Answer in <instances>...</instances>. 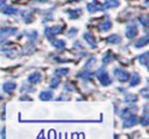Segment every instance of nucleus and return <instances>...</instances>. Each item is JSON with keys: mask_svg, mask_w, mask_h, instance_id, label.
Returning <instances> with one entry per match:
<instances>
[{"mask_svg": "<svg viewBox=\"0 0 149 139\" xmlns=\"http://www.w3.org/2000/svg\"><path fill=\"white\" fill-rule=\"evenodd\" d=\"M95 75H97V77L100 79V82H101L102 85H108V84H111L112 79H111L109 76L107 75V71H106L105 68H100V69H98L97 72H95Z\"/></svg>", "mask_w": 149, "mask_h": 139, "instance_id": "f257e3e1", "label": "nucleus"}, {"mask_svg": "<svg viewBox=\"0 0 149 139\" xmlns=\"http://www.w3.org/2000/svg\"><path fill=\"white\" fill-rule=\"evenodd\" d=\"M113 75L115 76V78H118V81H121V82H126L128 81L129 78V72L123 70V69H120V68H115L114 71H113Z\"/></svg>", "mask_w": 149, "mask_h": 139, "instance_id": "f03ea898", "label": "nucleus"}, {"mask_svg": "<svg viewBox=\"0 0 149 139\" xmlns=\"http://www.w3.org/2000/svg\"><path fill=\"white\" fill-rule=\"evenodd\" d=\"M86 7H87V9H88L90 13H94V12H97V11H102V9H105V6H104L102 4H100V2H98L97 0H93L92 2L87 4Z\"/></svg>", "mask_w": 149, "mask_h": 139, "instance_id": "7ed1b4c3", "label": "nucleus"}, {"mask_svg": "<svg viewBox=\"0 0 149 139\" xmlns=\"http://www.w3.org/2000/svg\"><path fill=\"white\" fill-rule=\"evenodd\" d=\"M63 29V26H52V27H48L45 28V36L51 39L54 35L56 34H59Z\"/></svg>", "mask_w": 149, "mask_h": 139, "instance_id": "20e7f679", "label": "nucleus"}, {"mask_svg": "<svg viewBox=\"0 0 149 139\" xmlns=\"http://www.w3.org/2000/svg\"><path fill=\"white\" fill-rule=\"evenodd\" d=\"M136 34H137V27H136V25L135 23L128 25L127 28H126V36L128 39H133V37L136 36Z\"/></svg>", "mask_w": 149, "mask_h": 139, "instance_id": "39448f33", "label": "nucleus"}, {"mask_svg": "<svg viewBox=\"0 0 149 139\" xmlns=\"http://www.w3.org/2000/svg\"><path fill=\"white\" fill-rule=\"evenodd\" d=\"M137 123H139V118L136 116H134V114H129L123 120V127H130V126H134Z\"/></svg>", "mask_w": 149, "mask_h": 139, "instance_id": "423d86ee", "label": "nucleus"}, {"mask_svg": "<svg viewBox=\"0 0 149 139\" xmlns=\"http://www.w3.org/2000/svg\"><path fill=\"white\" fill-rule=\"evenodd\" d=\"M16 33V28L14 27H2L0 28V36H10V35H14Z\"/></svg>", "mask_w": 149, "mask_h": 139, "instance_id": "0eeeda50", "label": "nucleus"}, {"mask_svg": "<svg viewBox=\"0 0 149 139\" xmlns=\"http://www.w3.org/2000/svg\"><path fill=\"white\" fill-rule=\"evenodd\" d=\"M15 88H16V84H15V82H13V81H8V82L3 83V85H2V90H3L5 92H8V93L12 92V91H14Z\"/></svg>", "mask_w": 149, "mask_h": 139, "instance_id": "6e6552de", "label": "nucleus"}, {"mask_svg": "<svg viewBox=\"0 0 149 139\" xmlns=\"http://www.w3.org/2000/svg\"><path fill=\"white\" fill-rule=\"evenodd\" d=\"M130 77V81H129V88L130 86H135V85H137L139 83H140V81H141V77H140V75L139 74H136V72H134L132 76H129Z\"/></svg>", "mask_w": 149, "mask_h": 139, "instance_id": "1a4fd4ad", "label": "nucleus"}, {"mask_svg": "<svg viewBox=\"0 0 149 139\" xmlns=\"http://www.w3.org/2000/svg\"><path fill=\"white\" fill-rule=\"evenodd\" d=\"M83 37L87 41V43H88L91 47H95V46H97L95 40H94V37H93V35H92L91 33H84V34H83Z\"/></svg>", "mask_w": 149, "mask_h": 139, "instance_id": "9d476101", "label": "nucleus"}, {"mask_svg": "<svg viewBox=\"0 0 149 139\" xmlns=\"http://www.w3.org/2000/svg\"><path fill=\"white\" fill-rule=\"evenodd\" d=\"M98 28H99V30H100V32H106V30H109V29L112 28V22H111L109 20H106V21L101 22V23L98 26Z\"/></svg>", "mask_w": 149, "mask_h": 139, "instance_id": "9b49d317", "label": "nucleus"}, {"mask_svg": "<svg viewBox=\"0 0 149 139\" xmlns=\"http://www.w3.org/2000/svg\"><path fill=\"white\" fill-rule=\"evenodd\" d=\"M2 12H3L5 14H7V15H14V14H17V13H19V11H17L15 7H13V6H7V5L3 7Z\"/></svg>", "mask_w": 149, "mask_h": 139, "instance_id": "f8f14e48", "label": "nucleus"}, {"mask_svg": "<svg viewBox=\"0 0 149 139\" xmlns=\"http://www.w3.org/2000/svg\"><path fill=\"white\" fill-rule=\"evenodd\" d=\"M28 82L31 83V84H36V83H38V82H40V74H38L37 71L30 74V75L28 76Z\"/></svg>", "mask_w": 149, "mask_h": 139, "instance_id": "ddd939ff", "label": "nucleus"}, {"mask_svg": "<svg viewBox=\"0 0 149 139\" xmlns=\"http://www.w3.org/2000/svg\"><path fill=\"white\" fill-rule=\"evenodd\" d=\"M66 13L69 14V16H70L71 19H77L78 16L81 15V9H80V8H77V9H69V11H66Z\"/></svg>", "mask_w": 149, "mask_h": 139, "instance_id": "4468645a", "label": "nucleus"}, {"mask_svg": "<svg viewBox=\"0 0 149 139\" xmlns=\"http://www.w3.org/2000/svg\"><path fill=\"white\" fill-rule=\"evenodd\" d=\"M51 97H52L51 90H44L40 93V99H42V100H49V99H51Z\"/></svg>", "mask_w": 149, "mask_h": 139, "instance_id": "2eb2a0df", "label": "nucleus"}, {"mask_svg": "<svg viewBox=\"0 0 149 139\" xmlns=\"http://www.w3.org/2000/svg\"><path fill=\"white\" fill-rule=\"evenodd\" d=\"M21 15H22L23 20H24L27 23L31 22V21H33V19H34V16H33V13H30V12H27V11H23V12L21 13Z\"/></svg>", "mask_w": 149, "mask_h": 139, "instance_id": "dca6fc26", "label": "nucleus"}, {"mask_svg": "<svg viewBox=\"0 0 149 139\" xmlns=\"http://www.w3.org/2000/svg\"><path fill=\"white\" fill-rule=\"evenodd\" d=\"M119 4H120L119 0H107L104 4V6H105V8H115L119 6Z\"/></svg>", "mask_w": 149, "mask_h": 139, "instance_id": "f3484780", "label": "nucleus"}, {"mask_svg": "<svg viewBox=\"0 0 149 139\" xmlns=\"http://www.w3.org/2000/svg\"><path fill=\"white\" fill-rule=\"evenodd\" d=\"M51 43H52V46H54L55 48H57V49H63V48H65V42H64L63 40H52Z\"/></svg>", "mask_w": 149, "mask_h": 139, "instance_id": "a211bd4d", "label": "nucleus"}, {"mask_svg": "<svg viewBox=\"0 0 149 139\" xmlns=\"http://www.w3.org/2000/svg\"><path fill=\"white\" fill-rule=\"evenodd\" d=\"M148 41H149V37L146 35L144 37L140 39V40H139V42H136V43H135V47H136V48H142L143 46H146V44L148 43Z\"/></svg>", "mask_w": 149, "mask_h": 139, "instance_id": "6ab92c4d", "label": "nucleus"}, {"mask_svg": "<svg viewBox=\"0 0 149 139\" xmlns=\"http://www.w3.org/2000/svg\"><path fill=\"white\" fill-rule=\"evenodd\" d=\"M3 53H5V55L7 57H15L17 55V50L15 48H13V49H5Z\"/></svg>", "mask_w": 149, "mask_h": 139, "instance_id": "aec40b11", "label": "nucleus"}, {"mask_svg": "<svg viewBox=\"0 0 149 139\" xmlns=\"http://www.w3.org/2000/svg\"><path fill=\"white\" fill-rule=\"evenodd\" d=\"M113 60H114V56L112 55V53H106V54L102 56V63H105V64L112 62Z\"/></svg>", "mask_w": 149, "mask_h": 139, "instance_id": "412c9836", "label": "nucleus"}, {"mask_svg": "<svg viewBox=\"0 0 149 139\" xmlns=\"http://www.w3.org/2000/svg\"><path fill=\"white\" fill-rule=\"evenodd\" d=\"M107 41H108L109 43H119V42L121 41V37H120L119 35H116V34H113L112 36H109V37L107 39Z\"/></svg>", "mask_w": 149, "mask_h": 139, "instance_id": "4be33fe9", "label": "nucleus"}, {"mask_svg": "<svg viewBox=\"0 0 149 139\" xmlns=\"http://www.w3.org/2000/svg\"><path fill=\"white\" fill-rule=\"evenodd\" d=\"M147 57H148V53H143L141 56H139V61H140V63H142L143 65H148V60H147Z\"/></svg>", "mask_w": 149, "mask_h": 139, "instance_id": "5701e85b", "label": "nucleus"}, {"mask_svg": "<svg viewBox=\"0 0 149 139\" xmlns=\"http://www.w3.org/2000/svg\"><path fill=\"white\" fill-rule=\"evenodd\" d=\"M78 76H79V77H83V78H86V79H90V77L92 76V72L88 71L87 69H84L80 74H78Z\"/></svg>", "mask_w": 149, "mask_h": 139, "instance_id": "b1692460", "label": "nucleus"}, {"mask_svg": "<svg viewBox=\"0 0 149 139\" xmlns=\"http://www.w3.org/2000/svg\"><path fill=\"white\" fill-rule=\"evenodd\" d=\"M59 78L58 77H54L52 79H51V82H50V88L51 89H55V88H57L58 86V84H59Z\"/></svg>", "mask_w": 149, "mask_h": 139, "instance_id": "393cba45", "label": "nucleus"}, {"mask_svg": "<svg viewBox=\"0 0 149 139\" xmlns=\"http://www.w3.org/2000/svg\"><path fill=\"white\" fill-rule=\"evenodd\" d=\"M55 74L56 75H68L69 74V69H65V68H59V69H56L55 70Z\"/></svg>", "mask_w": 149, "mask_h": 139, "instance_id": "a878e982", "label": "nucleus"}, {"mask_svg": "<svg viewBox=\"0 0 149 139\" xmlns=\"http://www.w3.org/2000/svg\"><path fill=\"white\" fill-rule=\"evenodd\" d=\"M125 100L126 102H136L137 100V97H135L134 95H128V96H126Z\"/></svg>", "mask_w": 149, "mask_h": 139, "instance_id": "bb28decb", "label": "nucleus"}, {"mask_svg": "<svg viewBox=\"0 0 149 139\" xmlns=\"http://www.w3.org/2000/svg\"><path fill=\"white\" fill-rule=\"evenodd\" d=\"M139 20H140V22H141L143 26H148V22H149V21H148V18H147V16H143V15H142V16L139 18Z\"/></svg>", "mask_w": 149, "mask_h": 139, "instance_id": "cd10ccee", "label": "nucleus"}, {"mask_svg": "<svg viewBox=\"0 0 149 139\" xmlns=\"http://www.w3.org/2000/svg\"><path fill=\"white\" fill-rule=\"evenodd\" d=\"M140 93H141V95H143V97H144V98H148V88H144L143 90H141V91H140Z\"/></svg>", "mask_w": 149, "mask_h": 139, "instance_id": "c85d7f7f", "label": "nucleus"}, {"mask_svg": "<svg viewBox=\"0 0 149 139\" xmlns=\"http://www.w3.org/2000/svg\"><path fill=\"white\" fill-rule=\"evenodd\" d=\"M76 33H77V28H71L66 35H68V36H72V35H73V34H76Z\"/></svg>", "mask_w": 149, "mask_h": 139, "instance_id": "c756f323", "label": "nucleus"}, {"mask_svg": "<svg viewBox=\"0 0 149 139\" xmlns=\"http://www.w3.org/2000/svg\"><path fill=\"white\" fill-rule=\"evenodd\" d=\"M94 62H95L94 57H91V58H90V61H88V62L85 64V68H87V67H88V65H91V64H94Z\"/></svg>", "mask_w": 149, "mask_h": 139, "instance_id": "7c9ffc66", "label": "nucleus"}, {"mask_svg": "<svg viewBox=\"0 0 149 139\" xmlns=\"http://www.w3.org/2000/svg\"><path fill=\"white\" fill-rule=\"evenodd\" d=\"M5 6H6V4H5V0H0V9H2Z\"/></svg>", "mask_w": 149, "mask_h": 139, "instance_id": "2f4dec72", "label": "nucleus"}, {"mask_svg": "<svg viewBox=\"0 0 149 139\" xmlns=\"http://www.w3.org/2000/svg\"><path fill=\"white\" fill-rule=\"evenodd\" d=\"M74 1H78V0H74Z\"/></svg>", "mask_w": 149, "mask_h": 139, "instance_id": "473e14b6", "label": "nucleus"}]
</instances>
